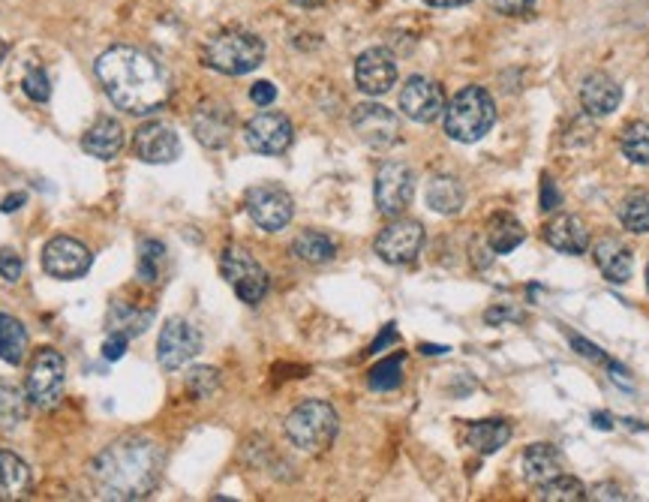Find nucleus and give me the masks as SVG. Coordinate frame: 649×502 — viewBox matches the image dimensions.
Returning a JSON list of instances; mask_svg holds the SVG:
<instances>
[{
	"label": "nucleus",
	"instance_id": "27",
	"mask_svg": "<svg viewBox=\"0 0 649 502\" xmlns=\"http://www.w3.org/2000/svg\"><path fill=\"white\" fill-rule=\"evenodd\" d=\"M31 487V469L28 463L13 454V451H0V496L4 499H19Z\"/></svg>",
	"mask_w": 649,
	"mask_h": 502
},
{
	"label": "nucleus",
	"instance_id": "8",
	"mask_svg": "<svg viewBox=\"0 0 649 502\" xmlns=\"http://www.w3.org/2000/svg\"><path fill=\"white\" fill-rule=\"evenodd\" d=\"M244 205H247L250 220H253L259 229H265V232H280V229H286V226L292 223V217H295V202H292V196H289L283 187H277V184L250 187Z\"/></svg>",
	"mask_w": 649,
	"mask_h": 502
},
{
	"label": "nucleus",
	"instance_id": "11",
	"mask_svg": "<svg viewBox=\"0 0 649 502\" xmlns=\"http://www.w3.org/2000/svg\"><path fill=\"white\" fill-rule=\"evenodd\" d=\"M352 130L364 145L385 151L400 139V118L382 103H361L352 112Z\"/></svg>",
	"mask_w": 649,
	"mask_h": 502
},
{
	"label": "nucleus",
	"instance_id": "52",
	"mask_svg": "<svg viewBox=\"0 0 649 502\" xmlns=\"http://www.w3.org/2000/svg\"><path fill=\"white\" fill-rule=\"evenodd\" d=\"M295 7H304V10H316V7H322L325 0H292Z\"/></svg>",
	"mask_w": 649,
	"mask_h": 502
},
{
	"label": "nucleus",
	"instance_id": "51",
	"mask_svg": "<svg viewBox=\"0 0 649 502\" xmlns=\"http://www.w3.org/2000/svg\"><path fill=\"white\" fill-rule=\"evenodd\" d=\"M592 424H595V427H601V430H610V427H613L610 415H601V412H595V415H592Z\"/></svg>",
	"mask_w": 649,
	"mask_h": 502
},
{
	"label": "nucleus",
	"instance_id": "40",
	"mask_svg": "<svg viewBox=\"0 0 649 502\" xmlns=\"http://www.w3.org/2000/svg\"><path fill=\"white\" fill-rule=\"evenodd\" d=\"M490 7L502 16H523L535 7V0H490Z\"/></svg>",
	"mask_w": 649,
	"mask_h": 502
},
{
	"label": "nucleus",
	"instance_id": "26",
	"mask_svg": "<svg viewBox=\"0 0 649 502\" xmlns=\"http://www.w3.org/2000/svg\"><path fill=\"white\" fill-rule=\"evenodd\" d=\"M511 439V424L502 418H487V421H472L466 427V445H472L481 454H493Z\"/></svg>",
	"mask_w": 649,
	"mask_h": 502
},
{
	"label": "nucleus",
	"instance_id": "15",
	"mask_svg": "<svg viewBox=\"0 0 649 502\" xmlns=\"http://www.w3.org/2000/svg\"><path fill=\"white\" fill-rule=\"evenodd\" d=\"M400 109L415 124H433L436 118L445 115V94L433 79L412 76L400 91Z\"/></svg>",
	"mask_w": 649,
	"mask_h": 502
},
{
	"label": "nucleus",
	"instance_id": "5",
	"mask_svg": "<svg viewBox=\"0 0 649 502\" xmlns=\"http://www.w3.org/2000/svg\"><path fill=\"white\" fill-rule=\"evenodd\" d=\"M340 430L337 409L325 400H304L286 415V436L295 448L307 454L325 451Z\"/></svg>",
	"mask_w": 649,
	"mask_h": 502
},
{
	"label": "nucleus",
	"instance_id": "19",
	"mask_svg": "<svg viewBox=\"0 0 649 502\" xmlns=\"http://www.w3.org/2000/svg\"><path fill=\"white\" fill-rule=\"evenodd\" d=\"M193 133L205 148H226L232 133H235V121L232 112L226 106L217 103H205L196 118H193Z\"/></svg>",
	"mask_w": 649,
	"mask_h": 502
},
{
	"label": "nucleus",
	"instance_id": "41",
	"mask_svg": "<svg viewBox=\"0 0 649 502\" xmlns=\"http://www.w3.org/2000/svg\"><path fill=\"white\" fill-rule=\"evenodd\" d=\"M250 100H253L259 109H268V106L277 100V88H274L271 82H256V85L250 88Z\"/></svg>",
	"mask_w": 649,
	"mask_h": 502
},
{
	"label": "nucleus",
	"instance_id": "17",
	"mask_svg": "<svg viewBox=\"0 0 649 502\" xmlns=\"http://www.w3.org/2000/svg\"><path fill=\"white\" fill-rule=\"evenodd\" d=\"M397 82V61L388 49H367L355 61V85L370 94L382 97L394 88Z\"/></svg>",
	"mask_w": 649,
	"mask_h": 502
},
{
	"label": "nucleus",
	"instance_id": "53",
	"mask_svg": "<svg viewBox=\"0 0 649 502\" xmlns=\"http://www.w3.org/2000/svg\"><path fill=\"white\" fill-rule=\"evenodd\" d=\"M421 352H424V355H442V352H448V346H430V343H424Z\"/></svg>",
	"mask_w": 649,
	"mask_h": 502
},
{
	"label": "nucleus",
	"instance_id": "20",
	"mask_svg": "<svg viewBox=\"0 0 649 502\" xmlns=\"http://www.w3.org/2000/svg\"><path fill=\"white\" fill-rule=\"evenodd\" d=\"M544 241H547V247H553V250H559V253L580 256V253H586V247H589V229H586L577 217L559 214L556 220H550V223L544 226Z\"/></svg>",
	"mask_w": 649,
	"mask_h": 502
},
{
	"label": "nucleus",
	"instance_id": "45",
	"mask_svg": "<svg viewBox=\"0 0 649 502\" xmlns=\"http://www.w3.org/2000/svg\"><path fill=\"white\" fill-rule=\"evenodd\" d=\"M127 340H130V337H124V334H112V337L103 343V355H106L109 361L124 358V352H127Z\"/></svg>",
	"mask_w": 649,
	"mask_h": 502
},
{
	"label": "nucleus",
	"instance_id": "33",
	"mask_svg": "<svg viewBox=\"0 0 649 502\" xmlns=\"http://www.w3.org/2000/svg\"><path fill=\"white\" fill-rule=\"evenodd\" d=\"M538 499H544V502H580V499H586V487L574 475L559 472L556 478H550L538 487Z\"/></svg>",
	"mask_w": 649,
	"mask_h": 502
},
{
	"label": "nucleus",
	"instance_id": "30",
	"mask_svg": "<svg viewBox=\"0 0 649 502\" xmlns=\"http://www.w3.org/2000/svg\"><path fill=\"white\" fill-rule=\"evenodd\" d=\"M292 253H295L301 262L322 265V262H331V259L337 256V244H334L325 232H301V235L292 241Z\"/></svg>",
	"mask_w": 649,
	"mask_h": 502
},
{
	"label": "nucleus",
	"instance_id": "12",
	"mask_svg": "<svg viewBox=\"0 0 649 502\" xmlns=\"http://www.w3.org/2000/svg\"><path fill=\"white\" fill-rule=\"evenodd\" d=\"M202 352V334L193 322L187 319H169L163 325L160 343H157V358L166 370H178L190 364Z\"/></svg>",
	"mask_w": 649,
	"mask_h": 502
},
{
	"label": "nucleus",
	"instance_id": "22",
	"mask_svg": "<svg viewBox=\"0 0 649 502\" xmlns=\"http://www.w3.org/2000/svg\"><path fill=\"white\" fill-rule=\"evenodd\" d=\"M562 472V457L553 445L547 442H535L523 451V478L535 487H541L544 481L556 478Z\"/></svg>",
	"mask_w": 649,
	"mask_h": 502
},
{
	"label": "nucleus",
	"instance_id": "37",
	"mask_svg": "<svg viewBox=\"0 0 649 502\" xmlns=\"http://www.w3.org/2000/svg\"><path fill=\"white\" fill-rule=\"evenodd\" d=\"M187 388H190L193 397L205 400V397H211V394L220 388V373H217L214 367H196V370H190V376H187Z\"/></svg>",
	"mask_w": 649,
	"mask_h": 502
},
{
	"label": "nucleus",
	"instance_id": "55",
	"mask_svg": "<svg viewBox=\"0 0 649 502\" xmlns=\"http://www.w3.org/2000/svg\"><path fill=\"white\" fill-rule=\"evenodd\" d=\"M646 289H649V265H646Z\"/></svg>",
	"mask_w": 649,
	"mask_h": 502
},
{
	"label": "nucleus",
	"instance_id": "54",
	"mask_svg": "<svg viewBox=\"0 0 649 502\" xmlns=\"http://www.w3.org/2000/svg\"><path fill=\"white\" fill-rule=\"evenodd\" d=\"M4 55H7V46H4V40H0V61H4Z\"/></svg>",
	"mask_w": 649,
	"mask_h": 502
},
{
	"label": "nucleus",
	"instance_id": "2",
	"mask_svg": "<svg viewBox=\"0 0 649 502\" xmlns=\"http://www.w3.org/2000/svg\"><path fill=\"white\" fill-rule=\"evenodd\" d=\"M163 469V451L148 436H121L112 445H106L94 463L91 478L106 499H145Z\"/></svg>",
	"mask_w": 649,
	"mask_h": 502
},
{
	"label": "nucleus",
	"instance_id": "10",
	"mask_svg": "<svg viewBox=\"0 0 649 502\" xmlns=\"http://www.w3.org/2000/svg\"><path fill=\"white\" fill-rule=\"evenodd\" d=\"M91 265H94L91 250L76 238L58 235L43 247V268L55 280H79L91 271Z\"/></svg>",
	"mask_w": 649,
	"mask_h": 502
},
{
	"label": "nucleus",
	"instance_id": "29",
	"mask_svg": "<svg viewBox=\"0 0 649 502\" xmlns=\"http://www.w3.org/2000/svg\"><path fill=\"white\" fill-rule=\"evenodd\" d=\"M28 403H31L28 391L0 379V430H16L28 418Z\"/></svg>",
	"mask_w": 649,
	"mask_h": 502
},
{
	"label": "nucleus",
	"instance_id": "9",
	"mask_svg": "<svg viewBox=\"0 0 649 502\" xmlns=\"http://www.w3.org/2000/svg\"><path fill=\"white\" fill-rule=\"evenodd\" d=\"M376 208L385 217H397L415 196V175L406 163H385L376 175Z\"/></svg>",
	"mask_w": 649,
	"mask_h": 502
},
{
	"label": "nucleus",
	"instance_id": "44",
	"mask_svg": "<svg viewBox=\"0 0 649 502\" xmlns=\"http://www.w3.org/2000/svg\"><path fill=\"white\" fill-rule=\"evenodd\" d=\"M493 256H496V253L490 250V244H487V241H481V238H475V241H472V262H475V268H478V271L490 268Z\"/></svg>",
	"mask_w": 649,
	"mask_h": 502
},
{
	"label": "nucleus",
	"instance_id": "46",
	"mask_svg": "<svg viewBox=\"0 0 649 502\" xmlns=\"http://www.w3.org/2000/svg\"><path fill=\"white\" fill-rule=\"evenodd\" d=\"M508 319H523L517 310H511V307H490L487 313H484V322L487 325H499V322H508Z\"/></svg>",
	"mask_w": 649,
	"mask_h": 502
},
{
	"label": "nucleus",
	"instance_id": "28",
	"mask_svg": "<svg viewBox=\"0 0 649 502\" xmlns=\"http://www.w3.org/2000/svg\"><path fill=\"white\" fill-rule=\"evenodd\" d=\"M25 355H28V331H25V325L10 313H0V361L19 367L25 361Z\"/></svg>",
	"mask_w": 649,
	"mask_h": 502
},
{
	"label": "nucleus",
	"instance_id": "16",
	"mask_svg": "<svg viewBox=\"0 0 649 502\" xmlns=\"http://www.w3.org/2000/svg\"><path fill=\"white\" fill-rule=\"evenodd\" d=\"M133 151L142 163L151 166H169L181 157V139L178 133L163 121H148L133 136Z\"/></svg>",
	"mask_w": 649,
	"mask_h": 502
},
{
	"label": "nucleus",
	"instance_id": "4",
	"mask_svg": "<svg viewBox=\"0 0 649 502\" xmlns=\"http://www.w3.org/2000/svg\"><path fill=\"white\" fill-rule=\"evenodd\" d=\"M202 61L223 76H247L265 61V43L250 31H223L205 43Z\"/></svg>",
	"mask_w": 649,
	"mask_h": 502
},
{
	"label": "nucleus",
	"instance_id": "25",
	"mask_svg": "<svg viewBox=\"0 0 649 502\" xmlns=\"http://www.w3.org/2000/svg\"><path fill=\"white\" fill-rule=\"evenodd\" d=\"M523 241H526V229H523V223L517 217H511L505 211H499V214L490 217V223H487V244H490V250L496 256L517 250Z\"/></svg>",
	"mask_w": 649,
	"mask_h": 502
},
{
	"label": "nucleus",
	"instance_id": "7",
	"mask_svg": "<svg viewBox=\"0 0 649 502\" xmlns=\"http://www.w3.org/2000/svg\"><path fill=\"white\" fill-rule=\"evenodd\" d=\"M67 361L58 349H40L28 370V397L40 409H55L64 397Z\"/></svg>",
	"mask_w": 649,
	"mask_h": 502
},
{
	"label": "nucleus",
	"instance_id": "14",
	"mask_svg": "<svg viewBox=\"0 0 649 502\" xmlns=\"http://www.w3.org/2000/svg\"><path fill=\"white\" fill-rule=\"evenodd\" d=\"M424 226L418 220H394L376 238V253L388 265H406L421 253Z\"/></svg>",
	"mask_w": 649,
	"mask_h": 502
},
{
	"label": "nucleus",
	"instance_id": "43",
	"mask_svg": "<svg viewBox=\"0 0 649 502\" xmlns=\"http://www.w3.org/2000/svg\"><path fill=\"white\" fill-rule=\"evenodd\" d=\"M568 340H571V346H574V352H577V355L607 364V355H604V352H601L595 343H589V340H583V337H577V334H568Z\"/></svg>",
	"mask_w": 649,
	"mask_h": 502
},
{
	"label": "nucleus",
	"instance_id": "35",
	"mask_svg": "<svg viewBox=\"0 0 649 502\" xmlns=\"http://www.w3.org/2000/svg\"><path fill=\"white\" fill-rule=\"evenodd\" d=\"M151 319H154L151 310L139 313V310H133V307L118 304V307L112 310V331H115V334H124V337H139V334L148 331Z\"/></svg>",
	"mask_w": 649,
	"mask_h": 502
},
{
	"label": "nucleus",
	"instance_id": "47",
	"mask_svg": "<svg viewBox=\"0 0 649 502\" xmlns=\"http://www.w3.org/2000/svg\"><path fill=\"white\" fill-rule=\"evenodd\" d=\"M586 496H592V499H625V493H622L616 484H598V487H592V493H586Z\"/></svg>",
	"mask_w": 649,
	"mask_h": 502
},
{
	"label": "nucleus",
	"instance_id": "6",
	"mask_svg": "<svg viewBox=\"0 0 649 502\" xmlns=\"http://www.w3.org/2000/svg\"><path fill=\"white\" fill-rule=\"evenodd\" d=\"M220 271L244 304H259L268 295V286H271L268 271L244 247H226L220 259Z\"/></svg>",
	"mask_w": 649,
	"mask_h": 502
},
{
	"label": "nucleus",
	"instance_id": "23",
	"mask_svg": "<svg viewBox=\"0 0 649 502\" xmlns=\"http://www.w3.org/2000/svg\"><path fill=\"white\" fill-rule=\"evenodd\" d=\"M595 265L610 283H628L631 277V250L616 238H601L595 244Z\"/></svg>",
	"mask_w": 649,
	"mask_h": 502
},
{
	"label": "nucleus",
	"instance_id": "48",
	"mask_svg": "<svg viewBox=\"0 0 649 502\" xmlns=\"http://www.w3.org/2000/svg\"><path fill=\"white\" fill-rule=\"evenodd\" d=\"M25 199H28L25 193H16V196H7V199H4V205H0V211H4V214H13V211H19V208L25 205Z\"/></svg>",
	"mask_w": 649,
	"mask_h": 502
},
{
	"label": "nucleus",
	"instance_id": "36",
	"mask_svg": "<svg viewBox=\"0 0 649 502\" xmlns=\"http://www.w3.org/2000/svg\"><path fill=\"white\" fill-rule=\"evenodd\" d=\"M373 391H394L403 382V355H391L385 361H379L370 376H367Z\"/></svg>",
	"mask_w": 649,
	"mask_h": 502
},
{
	"label": "nucleus",
	"instance_id": "38",
	"mask_svg": "<svg viewBox=\"0 0 649 502\" xmlns=\"http://www.w3.org/2000/svg\"><path fill=\"white\" fill-rule=\"evenodd\" d=\"M22 91H25L34 103H46V100L52 97V85H49L46 70L31 67V70L25 73V79H22Z\"/></svg>",
	"mask_w": 649,
	"mask_h": 502
},
{
	"label": "nucleus",
	"instance_id": "21",
	"mask_svg": "<svg viewBox=\"0 0 649 502\" xmlns=\"http://www.w3.org/2000/svg\"><path fill=\"white\" fill-rule=\"evenodd\" d=\"M82 151L97 160H115L124 151V127L115 118H100L82 139Z\"/></svg>",
	"mask_w": 649,
	"mask_h": 502
},
{
	"label": "nucleus",
	"instance_id": "13",
	"mask_svg": "<svg viewBox=\"0 0 649 502\" xmlns=\"http://www.w3.org/2000/svg\"><path fill=\"white\" fill-rule=\"evenodd\" d=\"M292 136H295L292 121L280 112H262V115L250 118L244 127L247 148L256 154H265V157H277V154L289 151Z\"/></svg>",
	"mask_w": 649,
	"mask_h": 502
},
{
	"label": "nucleus",
	"instance_id": "18",
	"mask_svg": "<svg viewBox=\"0 0 649 502\" xmlns=\"http://www.w3.org/2000/svg\"><path fill=\"white\" fill-rule=\"evenodd\" d=\"M580 103L589 118H607L622 103V88L607 73H589L580 82Z\"/></svg>",
	"mask_w": 649,
	"mask_h": 502
},
{
	"label": "nucleus",
	"instance_id": "50",
	"mask_svg": "<svg viewBox=\"0 0 649 502\" xmlns=\"http://www.w3.org/2000/svg\"><path fill=\"white\" fill-rule=\"evenodd\" d=\"M424 4H430V7H463V4H469V0H424Z\"/></svg>",
	"mask_w": 649,
	"mask_h": 502
},
{
	"label": "nucleus",
	"instance_id": "3",
	"mask_svg": "<svg viewBox=\"0 0 649 502\" xmlns=\"http://www.w3.org/2000/svg\"><path fill=\"white\" fill-rule=\"evenodd\" d=\"M493 124H496V103L478 85L457 91L454 100L445 106V133L454 142L463 145L481 142L493 130Z\"/></svg>",
	"mask_w": 649,
	"mask_h": 502
},
{
	"label": "nucleus",
	"instance_id": "42",
	"mask_svg": "<svg viewBox=\"0 0 649 502\" xmlns=\"http://www.w3.org/2000/svg\"><path fill=\"white\" fill-rule=\"evenodd\" d=\"M559 202H562L559 190H556L553 181L544 175V178H541V211H544V214H553V211L559 208Z\"/></svg>",
	"mask_w": 649,
	"mask_h": 502
},
{
	"label": "nucleus",
	"instance_id": "39",
	"mask_svg": "<svg viewBox=\"0 0 649 502\" xmlns=\"http://www.w3.org/2000/svg\"><path fill=\"white\" fill-rule=\"evenodd\" d=\"M22 271H25V262L16 250H0V277L7 283H19L22 280Z\"/></svg>",
	"mask_w": 649,
	"mask_h": 502
},
{
	"label": "nucleus",
	"instance_id": "34",
	"mask_svg": "<svg viewBox=\"0 0 649 502\" xmlns=\"http://www.w3.org/2000/svg\"><path fill=\"white\" fill-rule=\"evenodd\" d=\"M619 220L628 232L634 235H646L649 232V196L646 193H634L625 196L619 205Z\"/></svg>",
	"mask_w": 649,
	"mask_h": 502
},
{
	"label": "nucleus",
	"instance_id": "31",
	"mask_svg": "<svg viewBox=\"0 0 649 502\" xmlns=\"http://www.w3.org/2000/svg\"><path fill=\"white\" fill-rule=\"evenodd\" d=\"M622 157L634 166H649V121H631L619 136Z\"/></svg>",
	"mask_w": 649,
	"mask_h": 502
},
{
	"label": "nucleus",
	"instance_id": "32",
	"mask_svg": "<svg viewBox=\"0 0 649 502\" xmlns=\"http://www.w3.org/2000/svg\"><path fill=\"white\" fill-rule=\"evenodd\" d=\"M163 271H166V244L154 241V238H145L139 244V277L145 283H160Z\"/></svg>",
	"mask_w": 649,
	"mask_h": 502
},
{
	"label": "nucleus",
	"instance_id": "49",
	"mask_svg": "<svg viewBox=\"0 0 649 502\" xmlns=\"http://www.w3.org/2000/svg\"><path fill=\"white\" fill-rule=\"evenodd\" d=\"M391 340H397V331H394V325H388V328H385V334H382V337H379V340L370 346V352H382V346H385V343H391Z\"/></svg>",
	"mask_w": 649,
	"mask_h": 502
},
{
	"label": "nucleus",
	"instance_id": "24",
	"mask_svg": "<svg viewBox=\"0 0 649 502\" xmlns=\"http://www.w3.org/2000/svg\"><path fill=\"white\" fill-rule=\"evenodd\" d=\"M463 205H466V190L457 178H451V175L430 178V184H427V208L430 211L454 217L463 211Z\"/></svg>",
	"mask_w": 649,
	"mask_h": 502
},
{
	"label": "nucleus",
	"instance_id": "1",
	"mask_svg": "<svg viewBox=\"0 0 649 502\" xmlns=\"http://www.w3.org/2000/svg\"><path fill=\"white\" fill-rule=\"evenodd\" d=\"M97 79L106 97L130 115H151L163 109L172 94L169 73L148 52L133 46L103 52L97 61Z\"/></svg>",
	"mask_w": 649,
	"mask_h": 502
}]
</instances>
